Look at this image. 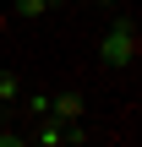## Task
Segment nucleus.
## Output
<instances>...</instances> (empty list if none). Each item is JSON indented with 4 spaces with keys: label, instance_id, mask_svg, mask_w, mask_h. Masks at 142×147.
I'll return each instance as SVG.
<instances>
[{
    "label": "nucleus",
    "instance_id": "nucleus-1",
    "mask_svg": "<svg viewBox=\"0 0 142 147\" xmlns=\"http://www.w3.org/2000/svg\"><path fill=\"white\" fill-rule=\"evenodd\" d=\"M142 55V38H137V22H115L104 38H99V60L104 65H131Z\"/></svg>",
    "mask_w": 142,
    "mask_h": 147
},
{
    "label": "nucleus",
    "instance_id": "nucleus-4",
    "mask_svg": "<svg viewBox=\"0 0 142 147\" xmlns=\"http://www.w3.org/2000/svg\"><path fill=\"white\" fill-rule=\"evenodd\" d=\"M49 11V0H11V16H22V22H38Z\"/></svg>",
    "mask_w": 142,
    "mask_h": 147
},
{
    "label": "nucleus",
    "instance_id": "nucleus-7",
    "mask_svg": "<svg viewBox=\"0 0 142 147\" xmlns=\"http://www.w3.org/2000/svg\"><path fill=\"white\" fill-rule=\"evenodd\" d=\"M5 125H11V104H0V131H5Z\"/></svg>",
    "mask_w": 142,
    "mask_h": 147
},
{
    "label": "nucleus",
    "instance_id": "nucleus-5",
    "mask_svg": "<svg viewBox=\"0 0 142 147\" xmlns=\"http://www.w3.org/2000/svg\"><path fill=\"white\" fill-rule=\"evenodd\" d=\"M16 104H22L33 120H38V115H49V93H27V87H22V98H16Z\"/></svg>",
    "mask_w": 142,
    "mask_h": 147
},
{
    "label": "nucleus",
    "instance_id": "nucleus-3",
    "mask_svg": "<svg viewBox=\"0 0 142 147\" xmlns=\"http://www.w3.org/2000/svg\"><path fill=\"white\" fill-rule=\"evenodd\" d=\"M49 115L55 120H82V93H49Z\"/></svg>",
    "mask_w": 142,
    "mask_h": 147
},
{
    "label": "nucleus",
    "instance_id": "nucleus-6",
    "mask_svg": "<svg viewBox=\"0 0 142 147\" xmlns=\"http://www.w3.org/2000/svg\"><path fill=\"white\" fill-rule=\"evenodd\" d=\"M22 98V76L16 71H0V104H16Z\"/></svg>",
    "mask_w": 142,
    "mask_h": 147
},
{
    "label": "nucleus",
    "instance_id": "nucleus-2",
    "mask_svg": "<svg viewBox=\"0 0 142 147\" xmlns=\"http://www.w3.org/2000/svg\"><path fill=\"white\" fill-rule=\"evenodd\" d=\"M22 142L60 147V142H66V120H55V115H38V120H33V131H22Z\"/></svg>",
    "mask_w": 142,
    "mask_h": 147
}]
</instances>
